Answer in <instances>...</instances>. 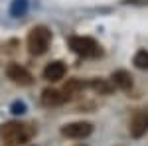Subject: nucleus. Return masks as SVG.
Masks as SVG:
<instances>
[{"mask_svg":"<svg viewBox=\"0 0 148 146\" xmlns=\"http://www.w3.org/2000/svg\"><path fill=\"white\" fill-rule=\"evenodd\" d=\"M34 136V128L24 123H6L0 126V140L4 146H22L30 142Z\"/></svg>","mask_w":148,"mask_h":146,"instance_id":"f257e3e1","label":"nucleus"},{"mask_svg":"<svg viewBox=\"0 0 148 146\" xmlns=\"http://www.w3.org/2000/svg\"><path fill=\"white\" fill-rule=\"evenodd\" d=\"M26 44H28V51L32 56H44L49 49V44H51V32H49V28H46V26L32 28L30 34H28Z\"/></svg>","mask_w":148,"mask_h":146,"instance_id":"f03ea898","label":"nucleus"},{"mask_svg":"<svg viewBox=\"0 0 148 146\" xmlns=\"http://www.w3.org/2000/svg\"><path fill=\"white\" fill-rule=\"evenodd\" d=\"M69 47L81 57L101 56V45L89 36H73V38H69Z\"/></svg>","mask_w":148,"mask_h":146,"instance_id":"7ed1b4c3","label":"nucleus"},{"mask_svg":"<svg viewBox=\"0 0 148 146\" xmlns=\"http://www.w3.org/2000/svg\"><path fill=\"white\" fill-rule=\"evenodd\" d=\"M93 132V124L87 121H75V123H69L65 126H61V134L73 138V140H83Z\"/></svg>","mask_w":148,"mask_h":146,"instance_id":"20e7f679","label":"nucleus"},{"mask_svg":"<svg viewBox=\"0 0 148 146\" xmlns=\"http://www.w3.org/2000/svg\"><path fill=\"white\" fill-rule=\"evenodd\" d=\"M6 77L10 79L12 83L20 85V87H28V85L34 83L32 73L26 67H22L20 63H8V67H6Z\"/></svg>","mask_w":148,"mask_h":146,"instance_id":"39448f33","label":"nucleus"},{"mask_svg":"<svg viewBox=\"0 0 148 146\" xmlns=\"http://www.w3.org/2000/svg\"><path fill=\"white\" fill-rule=\"evenodd\" d=\"M128 130L132 138H142L148 132V111L146 109H140L132 114L130 124H128Z\"/></svg>","mask_w":148,"mask_h":146,"instance_id":"423d86ee","label":"nucleus"},{"mask_svg":"<svg viewBox=\"0 0 148 146\" xmlns=\"http://www.w3.org/2000/svg\"><path fill=\"white\" fill-rule=\"evenodd\" d=\"M65 73H67V67H65L63 61H49L46 67H44V79L46 81H51V83L61 81V79L65 77Z\"/></svg>","mask_w":148,"mask_h":146,"instance_id":"0eeeda50","label":"nucleus"},{"mask_svg":"<svg viewBox=\"0 0 148 146\" xmlns=\"http://www.w3.org/2000/svg\"><path fill=\"white\" fill-rule=\"evenodd\" d=\"M67 101L65 95L57 89H44L42 91V105L44 107H59Z\"/></svg>","mask_w":148,"mask_h":146,"instance_id":"6e6552de","label":"nucleus"},{"mask_svg":"<svg viewBox=\"0 0 148 146\" xmlns=\"http://www.w3.org/2000/svg\"><path fill=\"white\" fill-rule=\"evenodd\" d=\"M111 83L121 91H130L132 89V75L125 69H119L111 75Z\"/></svg>","mask_w":148,"mask_h":146,"instance_id":"1a4fd4ad","label":"nucleus"},{"mask_svg":"<svg viewBox=\"0 0 148 146\" xmlns=\"http://www.w3.org/2000/svg\"><path fill=\"white\" fill-rule=\"evenodd\" d=\"M89 87H91L97 95H111V93H113V89H114V85L109 81V79H101V77L91 79Z\"/></svg>","mask_w":148,"mask_h":146,"instance_id":"9d476101","label":"nucleus"},{"mask_svg":"<svg viewBox=\"0 0 148 146\" xmlns=\"http://www.w3.org/2000/svg\"><path fill=\"white\" fill-rule=\"evenodd\" d=\"M85 89V83L81 81V79H69L67 83H65V87H63V95H65V99H73V97H77L81 91Z\"/></svg>","mask_w":148,"mask_h":146,"instance_id":"9b49d317","label":"nucleus"},{"mask_svg":"<svg viewBox=\"0 0 148 146\" xmlns=\"http://www.w3.org/2000/svg\"><path fill=\"white\" fill-rule=\"evenodd\" d=\"M28 12V0H12V6H10V14L14 18L18 16H24Z\"/></svg>","mask_w":148,"mask_h":146,"instance_id":"f8f14e48","label":"nucleus"},{"mask_svg":"<svg viewBox=\"0 0 148 146\" xmlns=\"http://www.w3.org/2000/svg\"><path fill=\"white\" fill-rule=\"evenodd\" d=\"M132 63L138 69H148V51L146 49H138L134 53V57H132Z\"/></svg>","mask_w":148,"mask_h":146,"instance_id":"ddd939ff","label":"nucleus"},{"mask_svg":"<svg viewBox=\"0 0 148 146\" xmlns=\"http://www.w3.org/2000/svg\"><path fill=\"white\" fill-rule=\"evenodd\" d=\"M24 109H26L24 103H14V105H12V112H16V114H18V112H24Z\"/></svg>","mask_w":148,"mask_h":146,"instance_id":"4468645a","label":"nucleus"},{"mask_svg":"<svg viewBox=\"0 0 148 146\" xmlns=\"http://www.w3.org/2000/svg\"><path fill=\"white\" fill-rule=\"evenodd\" d=\"M125 4H148V0H123Z\"/></svg>","mask_w":148,"mask_h":146,"instance_id":"2eb2a0df","label":"nucleus"}]
</instances>
